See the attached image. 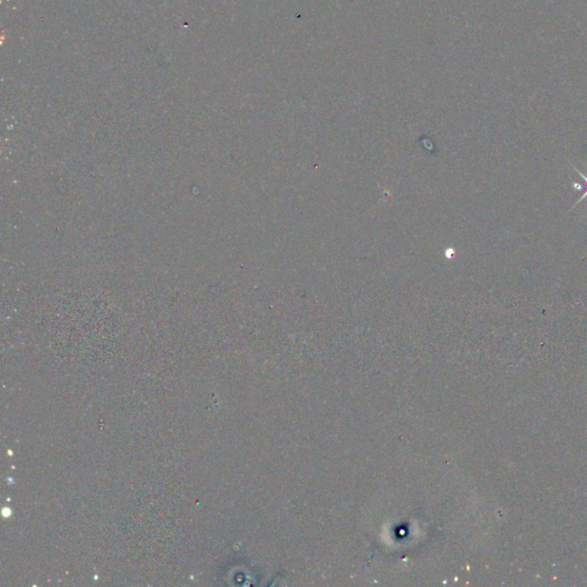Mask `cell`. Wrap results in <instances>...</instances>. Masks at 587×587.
Masks as SVG:
<instances>
[{
	"label": "cell",
	"instance_id": "obj_2",
	"mask_svg": "<svg viewBox=\"0 0 587 587\" xmlns=\"http://www.w3.org/2000/svg\"><path fill=\"white\" fill-rule=\"evenodd\" d=\"M586 198H587V188H585V193H584L583 196L580 197L578 201H577V203H580V202H582L583 200H586Z\"/></svg>",
	"mask_w": 587,
	"mask_h": 587
},
{
	"label": "cell",
	"instance_id": "obj_1",
	"mask_svg": "<svg viewBox=\"0 0 587 587\" xmlns=\"http://www.w3.org/2000/svg\"><path fill=\"white\" fill-rule=\"evenodd\" d=\"M572 166H573V169H575V170H576V172H577V173H578V175H579V176H580V177H582V178H583V179H584V180H585V182H586V184H587V176H585V175H584V173H582V172H580V171H579V170H578V169H577V168H576V166H575V165H572Z\"/></svg>",
	"mask_w": 587,
	"mask_h": 587
}]
</instances>
